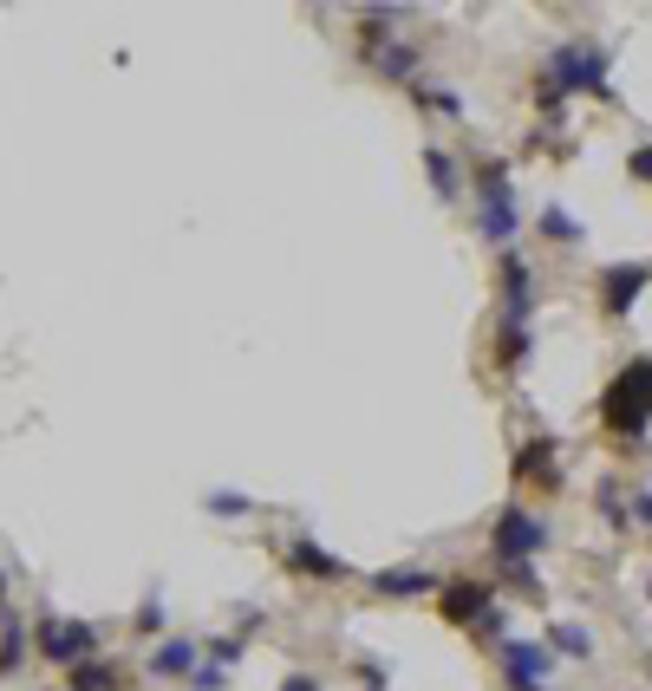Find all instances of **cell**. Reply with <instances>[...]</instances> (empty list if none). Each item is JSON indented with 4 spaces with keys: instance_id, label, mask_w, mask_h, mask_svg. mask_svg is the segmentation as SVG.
<instances>
[{
    "instance_id": "cell-13",
    "label": "cell",
    "mask_w": 652,
    "mask_h": 691,
    "mask_svg": "<svg viewBox=\"0 0 652 691\" xmlns=\"http://www.w3.org/2000/svg\"><path fill=\"white\" fill-rule=\"evenodd\" d=\"M515 477H528V483H555V444H548V437H528V444L515 450Z\"/></svg>"
},
{
    "instance_id": "cell-1",
    "label": "cell",
    "mask_w": 652,
    "mask_h": 691,
    "mask_svg": "<svg viewBox=\"0 0 652 691\" xmlns=\"http://www.w3.org/2000/svg\"><path fill=\"white\" fill-rule=\"evenodd\" d=\"M568 92H594V98H613V85H607V53L600 46H555V60L542 66V78H535V105L555 118L562 111V98Z\"/></svg>"
},
{
    "instance_id": "cell-15",
    "label": "cell",
    "mask_w": 652,
    "mask_h": 691,
    "mask_svg": "<svg viewBox=\"0 0 652 691\" xmlns=\"http://www.w3.org/2000/svg\"><path fill=\"white\" fill-rule=\"evenodd\" d=\"M548 652H562V659H594V632L575 620H555L548 626Z\"/></svg>"
},
{
    "instance_id": "cell-20",
    "label": "cell",
    "mask_w": 652,
    "mask_h": 691,
    "mask_svg": "<svg viewBox=\"0 0 652 691\" xmlns=\"http://www.w3.org/2000/svg\"><path fill=\"white\" fill-rule=\"evenodd\" d=\"M411 98H418V105H431V111L463 118V98H457V92H443V85H411Z\"/></svg>"
},
{
    "instance_id": "cell-7",
    "label": "cell",
    "mask_w": 652,
    "mask_h": 691,
    "mask_svg": "<svg viewBox=\"0 0 652 691\" xmlns=\"http://www.w3.org/2000/svg\"><path fill=\"white\" fill-rule=\"evenodd\" d=\"M365 587H372V594H385V600H418V594H443V587H437V574H431V567H418V561L378 567V574H365Z\"/></svg>"
},
{
    "instance_id": "cell-16",
    "label": "cell",
    "mask_w": 652,
    "mask_h": 691,
    "mask_svg": "<svg viewBox=\"0 0 652 691\" xmlns=\"http://www.w3.org/2000/svg\"><path fill=\"white\" fill-rule=\"evenodd\" d=\"M535 222H542V235H555L562 248H575L580 235H587V228H580V222H575V215H568V209H562V203H548V209H542V215H535Z\"/></svg>"
},
{
    "instance_id": "cell-6",
    "label": "cell",
    "mask_w": 652,
    "mask_h": 691,
    "mask_svg": "<svg viewBox=\"0 0 652 691\" xmlns=\"http://www.w3.org/2000/svg\"><path fill=\"white\" fill-rule=\"evenodd\" d=\"M548 672H555L548 639H503V679L515 691H548Z\"/></svg>"
},
{
    "instance_id": "cell-32",
    "label": "cell",
    "mask_w": 652,
    "mask_h": 691,
    "mask_svg": "<svg viewBox=\"0 0 652 691\" xmlns=\"http://www.w3.org/2000/svg\"><path fill=\"white\" fill-rule=\"evenodd\" d=\"M646 594H652V587H646Z\"/></svg>"
},
{
    "instance_id": "cell-30",
    "label": "cell",
    "mask_w": 652,
    "mask_h": 691,
    "mask_svg": "<svg viewBox=\"0 0 652 691\" xmlns=\"http://www.w3.org/2000/svg\"><path fill=\"white\" fill-rule=\"evenodd\" d=\"M281 691H320V679H307V672H293V679H288Z\"/></svg>"
},
{
    "instance_id": "cell-28",
    "label": "cell",
    "mask_w": 652,
    "mask_h": 691,
    "mask_svg": "<svg viewBox=\"0 0 652 691\" xmlns=\"http://www.w3.org/2000/svg\"><path fill=\"white\" fill-rule=\"evenodd\" d=\"M627 509H633V515H640V522H646V529H652V489H640V496H633Z\"/></svg>"
},
{
    "instance_id": "cell-29",
    "label": "cell",
    "mask_w": 652,
    "mask_h": 691,
    "mask_svg": "<svg viewBox=\"0 0 652 691\" xmlns=\"http://www.w3.org/2000/svg\"><path fill=\"white\" fill-rule=\"evenodd\" d=\"M633 177H646V183H652V143H646V150H633Z\"/></svg>"
},
{
    "instance_id": "cell-26",
    "label": "cell",
    "mask_w": 652,
    "mask_h": 691,
    "mask_svg": "<svg viewBox=\"0 0 652 691\" xmlns=\"http://www.w3.org/2000/svg\"><path fill=\"white\" fill-rule=\"evenodd\" d=\"M222 679H228V672H222V666H196V672H190V685H196V691H216Z\"/></svg>"
},
{
    "instance_id": "cell-10",
    "label": "cell",
    "mask_w": 652,
    "mask_h": 691,
    "mask_svg": "<svg viewBox=\"0 0 652 691\" xmlns=\"http://www.w3.org/2000/svg\"><path fill=\"white\" fill-rule=\"evenodd\" d=\"M528 307H535V268L509 248V255H503V320L528 327Z\"/></svg>"
},
{
    "instance_id": "cell-14",
    "label": "cell",
    "mask_w": 652,
    "mask_h": 691,
    "mask_svg": "<svg viewBox=\"0 0 652 691\" xmlns=\"http://www.w3.org/2000/svg\"><path fill=\"white\" fill-rule=\"evenodd\" d=\"M20 666H26V626H20L13 607H0V679L20 672Z\"/></svg>"
},
{
    "instance_id": "cell-17",
    "label": "cell",
    "mask_w": 652,
    "mask_h": 691,
    "mask_svg": "<svg viewBox=\"0 0 652 691\" xmlns=\"http://www.w3.org/2000/svg\"><path fill=\"white\" fill-rule=\"evenodd\" d=\"M372 66L385 72V78H418V46H378Z\"/></svg>"
},
{
    "instance_id": "cell-4",
    "label": "cell",
    "mask_w": 652,
    "mask_h": 691,
    "mask_svg": "<svg viewBox=\"0 0 652 691\" xmlns=\"http://www.w3.org/2000/svg\"><path fill=\"white\" fill-rule=\"evenodd\" d=\"M33 646H40V659H53V666L78 672V666L98 652V626H92V620H60V614H46V620L33 626Z\"/></svg>"
},
{
    "instance_id": "cell-12",
    "label": "cell",
    "mask_w": 652,
    "mask_h": 691,
    "mask_svg": "<svg viewBox=\"0 0 652 691\" xmlns=\"http://www.w3.org/2000/svg\"><path fill=\"white\" fill-rule=\"evenodd\" d=\"M288 561L300 567V574H320V581H346V561H340V554H327L320 542H313V535H300V542L288 549Z\"/></svg>"
},
{
    "instance_id": "cell-5",
    "label": "cell",
    "mask_w": 652,
    "mask_h": 691,
    "mask_svg": "<svg viewBox=\"0 0 652 691\" xmlns=\"http://www.w3.org/2000/svg\"><path fill=\"white\" fill-rule=\"evenodd\" d=\"M548 542V529H542V515H528L522 502H509L503 515H496V567H515V561H528V554Z\"/></svg>"
},
{
    "instance_id": "cell-9",
    "label": "cell",
    "mask_w": 652,
    "mask_h": 691,
    "mask_svg": "<svg viewBox=\"0 0 652 691\" xmlns=\"http://www.w3.org/2000/svg\"><path fill=\"white\" fill-rule=\"evenodd\" d=\"M646 280H652V268H646V262H620V268H607V275H600V307H607L613 320H627Z\"/></svg>"
},
{
    "instance_id": "cell-21",
    "label": "cell",
    "mask_w": 652,
    "mask_h": 691,
    "mask_svg": "<svg viewBox=\"0 0 652 691\" xmlns=\"http://www.w3.org/2000/svg\"><path fill=\"white\" fill-rule=\"evenodd\" d=\"M528 327H515V320H503V365H522V359H528Z\"/></svg>"
},
{
    "instance_id": "cell-18",
    "label": "cell",
    "mask_w": 652,
    "mask_h": 691,
    "mask_svg": "<svg viewBox=\"0 0 652 691\" xmlns=\"http://www.w3.org/2000/svg\"><path fill=\"white\" fill-rule=\"evenodd\" d=\"M66 691H118V666H105V659H85Z\"/></svg>"
},
{
    "instance_id": "cell-11",
    "label": "cell",
    "mask_w": 652,
    "mask_h": 691,
    "mask_svg": "<svg viewBox=\"0 0 652 691\" xmlns=\"http://www.w3.org/2000/svg\"><path fill=\"white\" fill-rule=\"evenodd\" d=\"M145 666L157 672V679H190V672H196L203 659H196V646H190V639H163V646L150 652Z\"/></svg>"
},
{
    "instance_id": "cell-8",
    "label": "cell",
    "mask_w": 652,
    "mask_h": 691,
    "mask_svg": "<svg viewBox=\"0 0 652 691\" xmlns=\"http://www.w3.org/2000/svg\"><path fill=\"white\" fill-rule=\"evenodd\" d=\"M490 607H496V594H490V581H450L443 587V620L450 626H477L490 620Z\"/></svg>"
},
{
    "instance_id": "cell-24",
    "label": "cell",
    "mask_w": 652,
    "mask_h": 691,
    "mask_svg": "<svg viewBox=\"0 0 652 691\" xmlns=\"http://www.w3.org/2000/svg\"><path fill=\"white\" fill-rule=\"evenodd\" d=\"M210 509H216V515H248V496H235V489H216V496H210Z\"/></svg>"
},
{
    "instance_id": "cell-27",
    "label": "cell",
    "mask_w": 652,
    "mask_h": 691,
    "mask_svg": "<svg viewBox=\"0 0 652 691\" xmlns=\"http://www.w3.org/2000/svg\"><path fill=\"white\" fill-rule=\"evenodd\" d=\"M360 679H365V685H372V691H385V685H392V679H385V666H378V659H360Z\"/></svg>"
},
{
    "instance_id": "cell-25",
    "label": "cell",
    "mask_w": 652,
    "mask_h": 691,
    "mask_svg": "<svg viewBox=\"0 0 652 691\" xmlns=\"http://www.w3.org/2000/svg\"><path fill=\"white\" fill-rule=\"evenodd\" d=\"M138 626H145V632H163V600H157V594L138 607Z\"/></svg>"
},
{
    "instance_id": "cell-19",
    "label": "cell",
    "mask_w": 652,
    "mask_h": 691,
    "mask_svg": "<svg viewBox=\"0 0 652 691\" xmlns=\"http://www.w3.org/2000/svg\"><path fill=\"white\" fill-rule=\"evenodd\" d=\"M425 170H431L437 196H443V203H457V163H450L443 150H425Z\"/></svg>"
},
{
    "instance_id": "cell-2",
    "label": "cell",
    "mask_w": 652,
    "mask_h": 691,
    "mask_svg": "<svg viewBox=\"0 0 652 691\" xmlns=\"http://www.w3.org/2000/svg\"><path fill=\"white\" fill-rule=\"evenodd\" d=\"M600 417H607V430L613 437H646L652 424V359H633L613 385H607V405H600Z\"/></svg>"
},
{
    "instance_id": "cell-23",
    "label": "cell",
    "mask_w": 652,
    "mask_h": 691,
    "mask_svg": "<svg viewBox=\"0 0 652 691\" xmlns=\"http://www.w3.org/2000/svg\"><path fill=\"white\" fill-rule=\"evenodd\" d=\"M509 587H522V594H542V581H535V561H515V567H503Z\"/></svg>"
},
{
    "instance_id": "cell-31",
    "label": "cell",
    "mask_w": 652,
    "mask_h": 691,
    "mask_svg": "<svg viewBox=\"0 0 652 691\" xmlns=\"http://www.w3.org/2000/svg\"><path fill=\"white\" fill-rule=\"evenodd\" d=\"M0 607H7V574H0Z\"/></svg>"
},
{
    "instance_id": "cell-3",
    "label": "cell",
    "mask_w": 652,
    "mask_h": 691,
    "mask_svg": "<svg viewBox=\"0 0 652 691\" xmlns=\"http://www.w3.org/2000/svg\"><path fill=\"white\" fill-rule=\"evenodd\" d=\"M477 228H483V242H509L522 228L515 190H509V163H483L477 170Z\"/></svg>"
},
{
    "instance_id": "cell-22",
    "label": "cell",
    "mask_w": 652,
    "mask_h": 691,
    "mask_svg": "<svg viewBox=\"0 0 652 691\" xmlns=\"http://www.w3.org/2000/svg\"><path fill=\"white\" fill-rule=\"evenodd\" d=\"M235 659H242V632H222V639H210V666H222V672H228Z\"/></svg>"
}]
</instances>
